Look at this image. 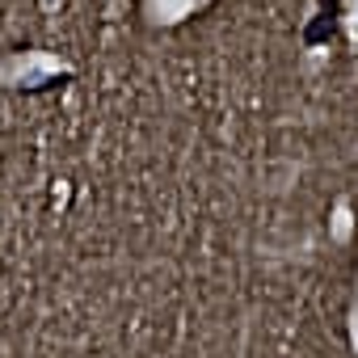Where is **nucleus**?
I'll use <instances>...</instances> for the list:
<instances>
[]
</instances>
